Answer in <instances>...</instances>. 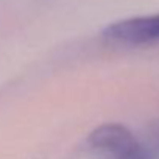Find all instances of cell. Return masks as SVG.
Wrapping results in <instances>:
<instances>
[{"mask_svg": "<svg viewBox=\"0 0 159 159\" xmlns=\"http://www.w3.org/2000/svg\"><path fill=\"white\" fill-rule=\"evenodd\" d=\"M103 36L112 44L129 47L159 42V13L112 22L105 28Z\"/></svg>", "mask_w": 159, "mask_h": 159, "instance_id": "1", "label": "cell"}, {"mask_svg": "<svg viewBox=\"0 0 159 159\" xmlns=\"http://www.w3.org/2000/svg\"><path fill=\"white\" fill-rule=\"evenodd\" d=\"M100 159H111V157H102V156H100Z\"/></svg>", "mask_w": 159, "mask_h": 159, "instance_id": "2", "label": "cell"}]
</instances>
